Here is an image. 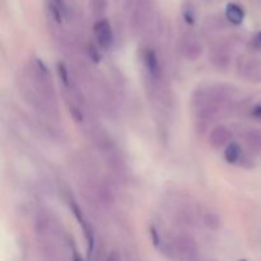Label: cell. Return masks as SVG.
Instances as JSON below:
<instances>
[{"instance_id":"ac0fdd59","label":"cell","mask_w":261,"mask_h":261,"mask_svg":"<svg viewBox=\"0 0 261 261\" xmlns=\"http://www.w3.org/2000/svg\"><path fill=\"white\" fill-rule=\"evenodd\" d=\"M252 43H254L255 48L261 50V32H257L256 35H255L254 40H252Z\"/></svg>"},{"instance_id":"44dd1931","label":"cell","mask_w":261,"mask_h":261,"mask_svg":"<svg viewBox=\"0 0 261 261\" xmlns=\"http://www.w3.org/2000/svg\"><path fill=\"white\" fill-rule=\"evenodd\" d=\"M153 237H154V244H155V245H158V242H160V241H158V236H157V232H155V231H154V229H153V228H152V239H153Z\"/></svg>"},{"instance_id":"4fadbf2b","label":"cell","mask_w":261,"mask_h":261,"mask_svg":"<svg viewBox=\"0 0 261 261\" xmlns=\"http://www.w3.org/2000/svg\"><path fill=\"white\" fill-rule=\"evenodd\" d=\"M203 223L205 224V227H208L212 231H216L221 227L222 221L219 218V216L214 212H204L203 213Z\"/></svg>"},{"instance_id":"7c38bea8","label":"cell","mask_w":261,"mask_h":261,"mask_svg":"<svg viewBox=\"0 0 261 261\" xmlns=\"http://www.w3.org/2000/svg\"><path fill=\"white\" fill-rule=\"evenodd\" d=\"M242 155V149L239 143H229L224 149V158L228 163H237Z\"/></svg>"},{"instance_id":"e0dca14e","label":"cell","mask_w":261,"mask_h":261,"mask_svg":"<svg viewBox=\"0 0 261 261\" xmlns=\"http://www.w3.org/2000/svg\"><path fill=\"white\" fill-rule=\"evenodd\" d=\"M58 70H59V75H60L63 83L65 84V86H68V84H69V76H68V70H66L65 65H64V64H59Z\"/></svg>"},{"instance_id":"9c48e42d","label":"cell","mask_w":261,"mask_h":261,"mask_svg":"<svg viewBox=\"0 0 261 261\" xmlns=\"http://www.w3.org/2000/svg\"><path fill=\"white\" fill-rule=\"evenodd\" d=\"M143 59H144L145 68H147L148 73L150 74L153 79H158L161 75V65L160 61H158L157 55H155L154 51L152 48H147L144 51V55H143Z\"/></svg>"},{"instance_id":"6da1fadb","label":"cell","mask_w":261,"mask_h":261,"mask_svg":"<svg viewBox=\"0 0 261 261\" xmlns=\"http://www.w3.org/2000/svg\"><path fill=\"white\" fill-rule=\"evenodd\" d=\"M130 12V28L135 35L145 32L153 22L152 0H133Z\"/></svg>"},{"instance_id":"2e32d148","label":"cell","mask_w":261,"mask_h":261,"mask_svg":"<svg viewBox=\"0 0 261 261\" xmlns=\"http://www.w3.org/2000/svg\"><path fill=\"white\" fill-rule=\"evenodd\" d=\"M182 15H184V19H185L189 24L195 23V13H194V10L191 9V8H185L182 12Z\"/></svg>"},{"instance_id":"7a4b0ae2","label":"cell","mask_w":261,"mask_h":261,"mask_svg":"<svg viewBox=\"0 0 261 261\" xmlns=\"http://www.w3.org/2000/svg\"><path fill=\"white\" fill-rule=\"evenodd\" d=\"M31 82L36 91L38 92V96L42 97L46 101H55V92H54L50 73L42 61L36 60L31 65Z\"/></svg>"},{"instance_id":"30bf717a","label":"cell","mask_w":261,"mask_h":261,"mask_svg":"<svg viewBox=\"0 0 261 261\" xmlns=\"http://www.w3.org/2000/svg\"><path fill=\"white\" fill-rule=\"evenodd\" d=\"M226 19L232 24H241L245 19L244 9L239 4L231 3L226 8Z\"/></svg>"},{"instance_id":"7402d4cb","label":"cell","mask_w":261,"mask_h":261,"mask_svg":"<svg viewBox=\"0 0 261 261\" xmlns=\"http://www.w3.org/2000/svg\"><path fill=\"white\" fill-rule=\"evenodd\" d=\"M73 261H83L81 259V257L78 256V254H74V259H73Z\"/></svg>"},{"instance_id":"5b68a950","label":"cell","mask_w":261,"mask_h":261,"mask_svg":"<svg viewBox=\"0 0 261 261\" xmlns=\"http://www.w3.org/2000/svg\"><path fill=\"white\" fill-rule=\"evenodd\" d=\"M180 50L189 61H196L203 54V45L194 33L185 32L180 37Z\"/></svg>"},{"instance_id":"d6986e66","label":"cell","mask_w":261,"mask_h":261,"mask_svg":"<svg viewBox=\"0 0 261 261\" xmlns=\"http://www.w3.org/2000/svg\"><path fill=\"white\" fill-rule=\"evenodd\" d=\"M106 261H120L119 254H117V252H111V254H110V256L107 257Z\"/></svg>"},{"instance_id":"52a82bcc","label":"cell","mask_w":261,"mask_h":261,"mask_svg":"<svg viewBox=\"0 0 261 261\" xmlns=\"http://www.w3.org/2000/svg\"><path fill=\"white\" fill-rule=\"evenodd\" d=\"M94 37L97 42L102 48H110L114 41V35H112L111 24L107 19H99L94 23L93 27Z\"/></svg>"},{"instance_id":"5bb4252c","label":"cell","mask_w":261,"mask_h":261,"mask_svg":"<svg viewBox=\"0 0 261 261\" xmlns=\"http://www.w3.org/2000/svg\"><path fill=\"white\" fill-rule=\"evenodd\" d=\"M92 13L96 17H102L107 10V0H88Z\"/></svg>"},{"instance_id":"277c9868","label":"cell","mask_w":261,"mask_h":261,"mask_svg":"<svg viewBox=\"0 0 261 261\" xmlns=\"http://www.w3.org/2000/svg\"><path fill=\"white\" fill-rule=\"evenodd\" d=\"M208 59L218 70H227L231 65V50L224 42H216L211 46Z\"/></svg>"},{"instance_id":"8fae6325","label":"cell","mask_w":261,"mask_h":261,"mask_svg":"<svg viewBox=\"0 0 261 261\" xmlns=\"http://www.w3.org/2000/svg\"><path fill=\"white\" fill-rule=\"evenodd\" d=\"M244 140L249 149L255 153H261V132L256 129L247 130L244 134Z\"/></svg>"},{"instance_id":"ba28073f","label":"cell","mask_w":261,"mask_h":261,"mask_svg":"<svg viewBox=\"0 0 261 261\" xmlns=\"http://www.w3.org/2000/svg\"><path fill=\"white\" fill-rule=\"evenodd\" d=\"M232 133L224 125H217L212 129L211 134H209V144L213 148H223L231 143Z\"/></svg>"},{"instance_id":"ffe728a7","label":"cell","mask_w":261,"mask_h":261,"mask_svg":"<svg viewBox=\"0 0 261 261\" xmlns=\"http://www.w3.org/2000/svg\"><path fill=\"white\" fill-rule=\"evenodd\" d=\"M252 115H254L255 117H257V119H261V105L255 107L254 111H252Z\"/></svg>"},{"instance_id":"603a6c76","label":"cell","mask_w":261,"mask_h":261,"mask_svg":"<svg viewBox=\"0 0 261 261\" xmlns=\"http://www.w3.org/2000/svg\"><path fill=\"white\" fill-rule=\"evenodd\" d=\"M240 261H246V260H240Z\"/></svg>"},{"instance_id":"9a60e30c","label":"cell","mask_w":261,"mask_h":261,"mask_svg":"<svg viewBox=\"0 0 261 261\" xmlns=\"http://www.w3.org/2000/svg\"><path fill=\"white\" fill-rule=\"evenodd\" d=\"M206 27L212 31H221L226 27V23L219 15H211L206 18Z\"/></svg>"},{"instance_id":"8992f818","label":"cell","mask_w":261,"mask_h":261,"mask_svg":"<svg viewBox=\"0 0 261 261\" xmlns=\"http://www.w3.org/2000/svg\"><path fill=\"white\" fill-rule=\"evenodd\" d=\"M175 251L184 261L198 260V247L195 241L189 236H180L175 240Z\"/></svg>"},{"instance_id":"3957f363","label":"cell","mask_w":261,"mask_h":261,"mask_svg":"<svg viewBox=\"0 0 261 261\" xmlns=\"http://www.w3.org/2000/svg\"><path fill=\"white\" fill-rule=\"evenodd\" d=\"M237 71L240 75L251 83L261 82V60L242 56L237 61Z\"/></svg>"}]
</instances>
